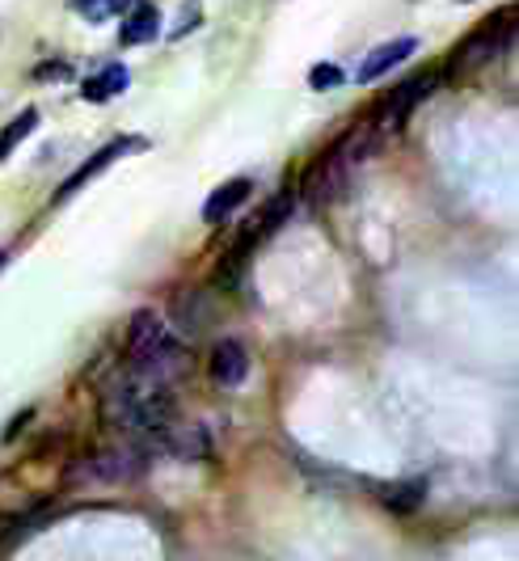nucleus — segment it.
I'll list each match as a JSON object with an SVG mask.
<instances>
[{"label": "nucleus", "instance_id": "5", "mask_svg": "<svg viewBox=\"0 0 519 561\" xmlns=\"http://www.w3.org/2000/svg\"><path fill=\"white\" fill-rule=\"evenodd\" d=\"M161 34V9L152 0H131L123 13V30H118V47H140Z\"/></svg>", "mask_w": 519, "mask_h": 561}, {"label": "nucleus", "instance_id": "17", "mask_svg": "<svg viewBox=\"0 0 519 561\" xmlns=\"http://www.w3.org/2000/svg\"><path fill=\"white\" fill-rule=\"evenodd\" d=\"M4 524H9V519H0V545H4V536H9V528H4Z\"/></svg>", "mask_w": 519, "mask_h": 561}, {"label": "nucleus", "instance_id": "4", "mask_svg": "<svg viewBox=\"0 0 519 561\" xmlns=\"http://www.w3.org/2000/svg\"><path fill=\"white\" fill-rule=\"evenodd\" d=\"M131 148H145V140H115V144H106L102 152H93V161H85V165L77 169V173H72V178H68V182H64V186L56 191V203H68V198L77 195V191H85V182H93L102 169H111L118 157H127Z\"/></svg>", "mask_w": 519, "mask_h": 561}, {"label": "nucleus", "instance_id": "13", "mask_svg": "<svg viewBox=\"0 0 519 561\" xmlns=\"http://www.w3.org/2000/svg\"><path fill=\"white\" fill-rule=\"evenodd\" d=\"M127 4H131V0H72V9L85 18L89 26L111 22V18H118V13H127Z\"/></svg>", "mask_w": 519, "mask_h": 561}, {"label": "nucleus", "instance_id": "11", "mask_svg": "<svg viewBox=\"0 0 519 561\" xmlns=\"http://www.w3.org/2000/svg\"><path fill=\"white\" fill-rule=\"evenodd\" d=\"M34 127H38V111L34 106H26V111L18 114L4 131H0V161H9L13 157V148L26 140V136H34Z\"/></svg>", "mask_w": 519, "mask_h": 561}, {"label": "nucleus", "instance_id": "1", "mask_svg": "<svg viewBox=\"0 0 519 561\" xmlns=\"http://www.w3.org/2000/svg\"><path fill=\"white\" fill-rule=\"evenodd\" d=\"M127 359L131 376L145 385H170L173 376L186 371V346L173 337V330L152 309H140L127 325Z\"/></svg>", "mask_w": 519, "mask_h": 561}, {"label": "nucleus", "instance_id": "3", "mask_svg": "<svg viewBox=\"0 0 519 561\" xmlns=\"http://www.w3.org/2000/svg\"><path fill=\"white\" fill-rule=\"evenodd\" d=\"M435 84H439V77H435V72H418V77H410L405 84H397V93H393V98L380 106L376 123H380V127H397V123H402L405 114L414 111L423 98H431Z\"/></svg>", "mask_w": 519, "mask_h": 561}, {"label": "nucleus", "instance_id": "8", "mask_svg": "<svg viewBox=\"0 0 519 561\" xmlns=\"http://www.w3.org/2000/svg\"><path fill=\"white\" fill-rule=\"evenodd\" d=\"M250 191H254V182H250V178H232V182H224V186H216L211 198L203 203V220H207V225H224L232 211L250 198Z\"/></svg>", "mask_w": 519, "mask_h": 561}, {"label": "nucleus", "instance_id": "19", "mask_svg": "<svg viewBox=\"0 0 519 561\" xmlns=\"http://www.w3.org/2000/svg\"><path fill=\"white\" fill-rule=\"evenodd\" d=\"M461 4H473V0H461Z\"/></svg>", "mask_w": 519, "mask_h": 561}, {"label": "nucleus", "instance_id": "12", "mask_svg": "<svg viewBox=\"0 0 519 561\" xmlns=\"http://www.w3.org/2000/svg\"><path fill=\"white\" fill-rule=\"evenodd\" d=\"M423 499H427V481H402V485H389L384 490V503L393 506V511H402V515L418 511Z\"/></svg>", "mask_w": 519, "mask_h": 561}, {"label": "nucleus", "instance_id": "10", "mask_svg": "<svg viewBox=\"0 0 519 561\" xmlns=\"http://www.w3.org/2000/svg\"><path fill=\"white\" fill-rule=\"evenodd\" d=\"M127 84H131V72H127L123 64H106V68H102L97 77H89V81H85L81 98H85V102H97V106H102V102L118 98V93H123Z\"/></svg>", "mask_w": 519, "mask_h": 561}, {"label": "nucleus", "instance_id": "18", "mask_svg": "<svg viewBox=\"0 0 519 561\" xmlns=\"http://www.w3.org/2000/svg\"><path fill=\"white\" fill-rule=\"evenodd\" d=\"M0 266H4V253H0Z\"/></svg>", "mask_w": 519, "mask_h": 561}, {"label": "nucleus", "instance_id": "2", "mask_svg": "<svg viewBox=\"0 0 519 561\" xmlns=\"http://www.w3.org/2000/svg\"><path fill=\"white\" fill-rule=\"evenodd\" d=\"M507 38H511V18H491L486 26L473 30L461 47H457V64L461 68H477V64L498 56L507 47Z\"/></svg>", "mask_w": 519, "mask_h": 561}, {"label": "nucleus", "instance_id": "16", "mask_svg": "<svg viewBox=\"0 0 519 561\" xmlns=\"http://www.w3.org/2000/svg\"><path fill=\"white\" fill-rule=\"evenodd\" d=\"M34 77H68V64H43Z\"/></svg>", "mask_w": 519, "mask_h": 561}, {"label": "nucleus", "instance_id": "15", "mask_svg": "<svg viewBox=\"0 0 519 561\" xmlns=\"http://www.w3.org/2000/svg\"><path fill=\"white\" fill-rule=\"evenodd\" d=\"M309 84H313V89H338V84H343V68H338V64H318V68L309 72Z\"/></svg>", "mask_w": 519, "mask_h": 561}, {"label": "nucleus", "instance_id": "7", "mask_svg": "<svg viewBox=\"0 0 519 561\" xmlns=\"http://www.w3.org/2000/svg\"><path fill=\"white\" fill-rule=\"evenodd\" d=\"M418 51V43L414 38H393V43H380L372 56L359 64V72H355V81L359 84H372V81H380L393 64H402L405 56H414Z\"/></svg>", "mask_w": 519, "mask_h": 561}, {"label": "nucleus", "instance_id": "9", "mask_svg": "<svg viewBox=\"0 0 519 561\" xmlns=\"http://www.w3.org/2000/svg\"><path fill=\"white\" fill-rule=\"evenodd\" d=\"M140 469H145V456L136 448H111L93 460V473L106 481H127V478H136Z\"/></svg>", "mask_w": 519, "mask_h": 561}, {"label": "nucleus", "instance_id": "14", "mask_svg": "<svg viewBox=\"0 0 519 561\" xmlns=\"http://www.w3.org/2000/svg\"><path fill=\"white\" fill-rule=\"evenodd\" d=\"M291 203H296V191H284V195L275 198L266 211H262V220H258V228H254V237H270L275 228L288 220V211H291Z\"/></svg>", "mask_w": 519, "mask_h": 561}, {"label": "nucleus", "instance_id": "6", "mask_svg": "<svg viewBox=\"0 0 519 561\" xmlns=\"http://www.w3.org/2000/svg\"><path fill=\"white\" fill-rule=\"evenodd\" d=\"M211 376H216V385H224V389H237V385L250 376V355H245V346H241L237 337H220V342L211 346Z\"/></svg>", "mask_w": 519, "mask_h": 561}]
</instances>
